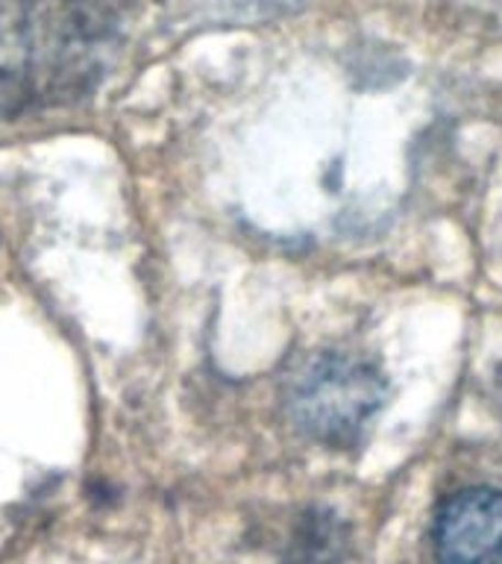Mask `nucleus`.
Segmentation results:
<instances>
[{
  "mask_svg": "<svg viewBox=\"0 0 502 564\" xmlns=\"http://www.w3.org/2000/svg\"><path fill=\"white\" fill-rule=\"evenodd\" d=\"M432 546L438 564H502V488L449 494L435 514Z\"/></svg>",
  "mask_w": 502,
  "mask_h": 564,
  "instance_id": "2",
  "label": "nucleus"
},
{
  "mask_svg": "<svg viewBox=\"0 0 502 564\" xmlns=\"http://www.w3.org/2000/svg\"><path fill=\"white\" fill-rule=\"evenodd\" d=\"M385 394V377L376 365L350 352H324L299 373L291 414L308 435L341 444L368 423Z\"/></svg>",
  "mask_w": 502,
  "mask_h": 564,
  "instance_id": "1",
  "label": "nucleus"
}]
</instances>
